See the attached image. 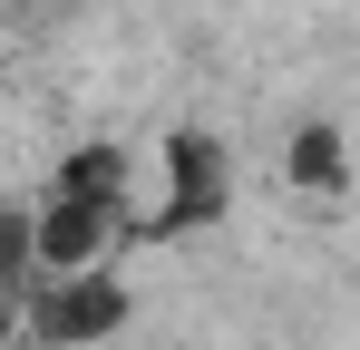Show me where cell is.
Returning <instances> with one entry per match:
<instances>
[{
    "label": "cell",
    "mask_w": 360,
    "mask_h": 350,
    "mask_svg": "<svg viewBox=\"0 0 360 350\" xmlns=\"http://www.w3.org/2000/svg\"><path fill=\"white\" fill-rule=\"evenodd\" d=\"M234 214V146L214 136V127H166V146H156V205L146 214H127V243H185V233L224 224Z\"/></svg>",
    "instance_id": "obj_1"
},
{
    "label": "cell",
    "mask_w": 360,
    "mask_h": 350,
    "mask_svg": "<svg viewBox=\"0 0 360 350\" xmlns=\"http://www.w3.org/2000/svg\"><path fill=\"white\" fill-rule=\"evenodd\" d=\"M127 321H136V292H127L117 273L30 283V302H20V331H30L39 350H98V341H117Z\"/></svg>",
    "instance_id": "obj_2"
},
{
    "label": "cell",
    "mask_w": 360,
    "mask_h": 350,
    "mask_svg": "<svg viewBox=\"0 0 360 350\" xmlns=\"http://www.w3.org/2000/svg\"><path fill=\"white\" fill-rule=\"evenodd\" d=\"M108 253H127V214H98V205H59V195H39V205H30V273H39V283H68V273H108Z\"/></svg>",
    "instance_id": "obj_3"
},
{
    "label": "cell",
    "mask_w": 360,
    "mask_h": 350,
    "mask_svg": "<svg viewBox=\"0 0 360 350\" xmlns=\"http://www.w3.org/2000/svg\"><path fill=\"white\" fill-rule=\"evenodd\" d=\"M39 195H59V205H98V214H127V195H136V156H127L117 136H88V146H68L49 185Z\"/></svg>",
    "instance_id": "obj_4"
},
{
    "label": "cell",
    "mask_w": 360,
    "mask_h": 350,
    "mask_svg": "<svg viewBox=\"0 0 360 350\" xmlns=\"http://www.w3.org/2000/svg\"><path fill=\"white\" fill-rule=\"evenodd\" d=\"M283 185H302V195H341L351 185V136L331 127V117H311V127H292V146H283Z\"/></svg>",
    "instance_id": "obj_5"
},
{
    "label": "cell",
    "mask_w": 360,
    "mask_h": 350,
    "mask_svg": "<svg viewBox=\"0 0 360 350\" xmlns=\"http://www.w3.org/2000/svg\"><path fill=\"white\" fill-rule=\"evenodd\" d=\"M30 283H39V273H30V205H10V195H0V302L20 311Z\"/></svg>",
    "instance_id": "obj_6"
},
{
    "label": "cell",
    "mask_w": 360,
    "mask_h": 350,
    "mask_svg": "<svg viewBox=\"0 0 360 350\" xmlns=\"http://www.w3.org/2000/svg\"><path fill=\"white\" fill-rule=\"evenodd\" d=\"M10 321H20V311H10V302H0V331H10Z\"/></svg>",
    "instance_id": "obj_7"
}]
</instances>
